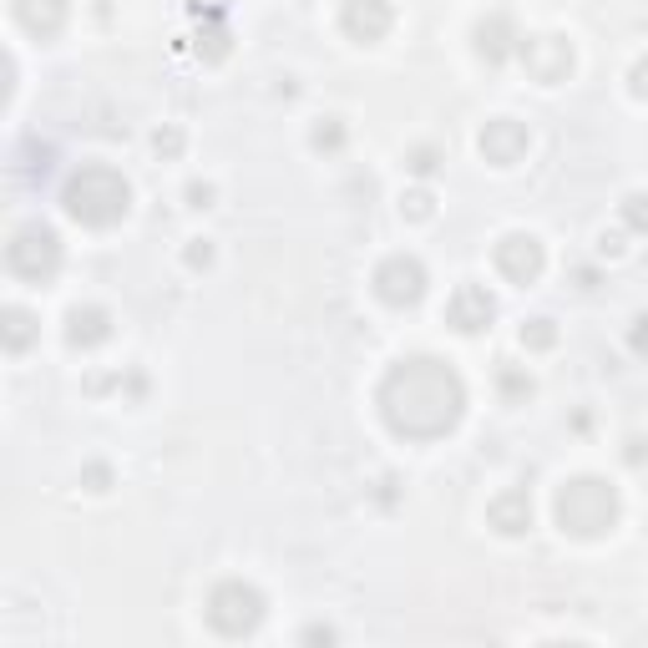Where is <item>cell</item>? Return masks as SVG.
I'll list each match as a JSON object with an SVG mask.
<instances>
[{
    "label": "cell",
    "mask_w": 648,
    "mask_h": 648,
    "mask_svg": "<svg viewBox=\"0 0 648 648\" xmlns=\"http://www.w3.org/2000/svg\"><path fill=\"white\" fill-rule=\"evenodd\" d=\"M375 405H380V421L390 426V436H400V441H441L466 416V385L446 360L411 355V360L385 370V380L375 390Z\"/></svg>",
    "instance_id": "6da1fadb"
},
{
    "label": "cell",
    "mask_w": 648,
    "mask_h": 648,
    "mask_svg": "<svg viewBox=\"0 0 648 648\" xmlns=\"http://www.w3.org/2000/svg\"><path fill=\"white\" fill-rule=\"evenodd\" d=\"M61 208L66 218H76L81 228H117L132 208V188L117 168L107 162H87V168H76L61 188Z\"/></svg>",
    "instance_id": "7a4b0ae2"
},
{
    "label": "cell",
    "mask_w": 648,
    "mask_h": 648,
    "mask_svg": "<svg viewBox=\"0 0 648 648\" xmlns=\"http://www.w3.org/2000/svg\"><path fill=\"white\" fill-rule=\"evenodd\" d=\"M618 486H608L603 476H573V481H562L557 486V497H552V517L567 537H608L618 527Z\"/></svg>",
    "instance_id": "3957f363"
},
{
    "label": "cell",
    "mask_w": 648,
    "mask_h": 648,
    "mask_svg": "<svg viewBox=\"0 0 648 648\" xmlns=\"http://www.w3.org/2000/svg\"><path fill=\"white\" fill-rule=\"evenodd\" d=\"M61 259H66V249H61V233H56L51 223L26 218V223L11 228L6 269H11L16 279H26V284H51V279L61 274Z\"/></svg>",
    "instance_id": "277c9868"
},
{
    "label": "cell",
    "mask_w": 648,
    "mask_h": 648,
    "mask_svg": "<svg viewBox=\"0 0 648 648\" xmlns=\"http://www.w3.org/2000/svg\"><path fill=\"white\" fill-rule=\"evenodd\" d=\"M264 613H269V598L254 583H243V578H223L208 593V623L223 638H249L264 623Z\"/></svg>",
    "instance_id": "5b68a950"
},
{
    "label": "cell",
    "mask_w": 648,
    "mask_h": 648,
    "mask_svg": "<svg viewBox=\"0 0 648 648\" xmlns=\"http://www.w3.org/2000/svg\"><path fill=\"white\" fill-rule=\"evenodd\" d=\"M426 264L416 259V254H390V259H380V269H375V294L390 304V309H411V304H421L426 299Z\"/></svg>",
    "instance_id": "8992f818"
},
{
    "label": "cell",
    "mask_w": 648,
    "mask_h": 648,
    "mask_svg": "<svg viewBox=\"0 0 648 648\" xmlns=\"http://www.w3.org/2000/svg\"><path fill=\"white\" fill-rule=\"evenodd\" d=\"M517 56H522V66H527V76L537 81V87H557V81H567V76H573V61H578L567 36H522Z\"/></svg>",
    "instance_id": "52a82bcc"
},
{
    "label": "cell",
    "mask_w": 648,
    "mask_h": 648,
    "mask_svg": "<svg viewBox=\"0 0 648 648\" xmlns=\"http://www.w3.org/2000/svg\"><path fill=\"white\" fill-rule=\"evenodd\" d=\"M542 269H547V254H542V243H537L532 233H507V238L497 243V274H502L507 284L527 289V284L542 279Z\"/></svg>",
    "instance_id": "ba28073f"
},
{
    "label": "cell",
    "mask_w": 648,
    "mask_h": 648,
    "mask_svg": "<svg viewBox=\"0 0 648 648\" xmlns=\"http://www.w3.org/2000/svg\"><path fill=\"white\" fill-rule=\"evenodd\" d=\"M481 157L492 162V168H517V162L527 157V147H532V132H527V122H517V117H492L481 127Z\"/></svg>",
    "instance_id": "9c48e42d"
},
{
    "label": "cell",
    "mask_w": 648,
    "mask_h": 648,
    "mask_svg": "<svg viewBox=\"0 0 648 648\" xmlns=\"http://www.w3.org/2000/svg\"><path fill=\"white\" fill-rule=\"evenodd\" d=\"M395 26V11H390V0H345V11H340V31L360 46H375L385 41Z\"/></svg>",
    "instance_id": "30bf717a"
},
{
    "label": "cell",
    "mask_w": 648,
    "mask_h": 648,
    "mask_svg": "<svg viewBox=\"0 0 648 648\" xmlns=\"http://www.w3.org/2000/svg\"><path fill=\"white\" fill-rule=\"evenodd\" d=\"M492 319H497V299L486 294L481 284H461L446 304V324L461 335H481V330H492Z\"/></svg>",
    "instance_id": "8fae6325"
},
{
    "label": "cell",
    "mask_w": 648,
    "mask_h": 648,
    "mask_svg": "<svg viewBox=\"0 0 648 648\" xmlns=\"http://www.w3.org/2000/svg\"><path fill=\"white\" fill-rule=\"evenodd\" d=\"M112 340V309H102V304H76L71 314H66V345L71 350H97V345H107Z\"/></svg>",
    "instance_id": "7c38bea8"
},
{
    "label": "cell",
    "mask_w": 648,
    "mask_h": 648,
    "mask_svg": "<svg viewBox=\"0 0 648 648\" xmlns=\"http://www.w3.org/2000/svg\"><path fill=\"white\" fill-rule=\"evenodd\" d=\"M517 46H522V36H517V26H512L507 11H492V16L476 26V56H481L486 66H502Z\"/></svg>",
    "instance_id": "4fadbf2b"
},
{
    "label": "cell",
    "mask_w": 648,
    "mask_h": 648,
    "mask_svg": "<svg viewBox=\"0 0 648 648\" xmlns=\"http://www.w3.org/2000/svg\"><path fill=\"white\" fill-rule=\"evenodd\" d=\"M66 16H71L66 0H16V21H21V31H31L36 41L61 36Z\"/></svg>",
    "instance_id": "5bb4252c"
},
{
    "label": "cell",
    "mask_w": 648,
    "mask_h": 648,
    "mask_svg": "<svg viewBox=\"0 0 648 648\" xmlns=\"http://www.w3.org/2000/svg\"><path fill=\"white\" fill-rule=\"evenodd\" d=\"M486 522H492L502 537H522L532 527V497L522 492V486H512V492L492 497V507H486Z\"/></svg>",
    "instance_id": "9a60e30c"
},
{
    "label": "cell",
    "mask_w": 648,
    "mask_h": 648,
    "mask_svg": "<svg viewBox=\"0 0 648 648\" xmlns=\"http://www.w3.org/2000/svg\"><path fill=\"white\" fill-rule=\"evenodd\" d=\"M36 335H41V324H36V314H31V309L11 304L6 314H0V345H6L11 355H26V350L36 345Z\"/></svg>",
    "instance_id": "2e32d148"
},
{
    "label": "cell",
    "mask_w": 648,
    "mask_h": 648,
    "mask_svg": "<svg viewBox=\"0 0 648 648\" xmlns=\"http://www.w3.org/2000/svg\"><path fill=\"white\" fill-rule=\"evenodd\" d=\"M497 385H502V395H507L512 405H522V400L532 395V375H527L522 365H502V370H497Z\"/></svg>",
    "instance_id": "e0dca14e"
},
{
    "label": "cell",
    "mask_w": 648,
    "mask_h": 648,
    "mask_svg": "<svg viewBox=\"0 0 648 648\" xmlns=\"http://www.w3.org/2000/svg\"><path fill=\"white\" fill-rule=\"evenodd\" d=\"M309 147H314V152H340V147H345V122H340V117H324V122L309 132Z\"/></svg>",
    "instance_id": "ac0fdd59"
},
{
    "label": "cell",
    "mask_w": 648,
    "mask_h": 648,
    "mask_svg": "<svg viewBox=\"0 0 648 648\" xmlns=\"http://www.w3.org/2000/svg\"><path fill=\"white\" fill-rule=\"evenodd\" d=\"M522 345L527 350H552L557 345V324L552 319H527L522 324Z\"/></svg>",
    "instance_id": "d6986e66"
},
{
    "label": "cell",
    "mask_w": 648,
    "mask_h": 648,
    "mask_svg": "<svg viewBox=\"0 0 648 648\" xmlns=\"http://www.w3.org/2000/svg\"><path fill=\"white\" fill-rule=\"evenodd\" d=\"M400 213L416 218V223H426V218L436 213V193H431V188H411V193L400 198Z\"/></svg>",
    "instance_id": "ffe728a7"
},
{
    "label": "cell",
    "mask_w": 648,
    "mask_h": 648,
    "mask_svg": "<svg viewBox=\"0 0 648 648\" xmlns=\"http://www.w3.org/2000/svg\"><path fill=\"white\" fill-rule=\"evenodd\" d=\"M623 223L633 233H648V193H628L623 198Z\"/></svg>",
    "instance_id": "44dd1931"
},
{
    "label": "cell",
    "mask_w": 648,
    "mask_h": 648,
    "mask_svg": "<svg viewBox=\"0 0 648 648\" xmlns=\"http://www.w3.org/2000/svg\"><path fill=\"white\" fill-rule=\"evenodd\" d=\"M405 168H411L416 178H436L441 173V152L436 147H416L411 157H405Z\"/></svg>",
    "instance_id": "7402d4cb"
},
{
    "label": "cell",
    "mask_w": 648,
    "mask_h": 648,
    "mask_svg": "<svg viewBox=\"0 0 648 648\" xmlns=\"http://www.w3.org/2000/svg\"><path fill=\"white\" fill-rule=\"evenodd\" d=\"M183 142H188L183 127H157V132H152V152H157V157H178Z\"/></svg>",
    "instance_id": "603a6c76"
},
{
    "label": "cell",
    "mask_w": 648,
    "mask_h": 648,
    "mask_svg": "<svg viewBox=\"0 0 648 648\" xmlns=\"http://www.w3.org/2000/svg\"><path fill=\"white\" fill-rule=\"evenodd\" d=\"M21 157H36V142H26V147H21ZM46 168H51V147L41 152V162H16V173H21V178H36V173L46 178Z\"/></svg>",
    "instance_id": "cb8c5ba5"
},
{
    "label": "cell",
    "mask_w": 648,
    "mask_h": 648,
    "mask_svg": "<svg viewBox=\"0 0 648 648\" xmlns=\"http://www.w3.org/2000/svg\"><path fill=\"white\" fill-rule=\"evenodd\" d=\"M183 264H188V269H213V243H208V238H193L188 254H183Z\"/></svg>",
    "instance_id": "d4e9b609"
},
{
    "label": "cell",
    "mask_w": 648,
    "mask_h": 648,
    "mask_svg": "<svg viewBox=\"0 0 648 648\" xmlns=\"http://www.w3.org/2000/svg\"><path fill=\"white\" fill-rule=\"evenodd\" d=\"M628 350H633L638 360H648V314H638V319L628 324Z\"/></svg>",
    "instance_id": "484cf974"
},
{
    "label": "cell",
    "mask_w": 648,
    "mask_h": 648,
    "mask_svg": "<svg viewBox=\"0 0 648 648\" xmlns=\"http://www.w3.org/2000/svg\"><path fill=\"white\" fill-rule=\"evenodd\" d=\"M628 92H633L638 102H648V56L633 61V71H628Z\"/></svg>",
    "instance_id": "4316f807"
},
{
    "label": "cell",
    "mask_w": 648,
    "mask_h": 648,
    "mask_svg": "<svg viewBox=\"0 0 648 648\" xmlns=\"http://www.w3.org/2000/svg\"><path fill=\"white\" fill-rule=\"evenodd\" d=\"M81 481H87L92 486V492H107V486H112V471L97 461V466H87V471H81Z\"/></svg>",
    "instance_id": "83f0119b"
},
{
    "label": "cell",
    "mask_w": 648,
    "mask_h": 648,
    "mask_svg": "<svg viewBox=\"0 0 648 648\" xmlns=\"http://www.w3.org/2000/svg\"><path fill=\"white\" fill-rule=\"evenodd\" d=\"M188 208H213V183H188Z\"/></svg>",
    "instance_id": "f1b7e54d"
},
{
    "label": "cell",
    "mask_w": 648,
    "mask_h": 648,
    "mask_svg": "<svg viewBox=\"0 0 648 648\" xmlns=\"http://www.w3.org/2000/svg\"><path fill=\"white\" fill-rule=\"evenodd\" d=\"M299 643H335V628H330V623H309V628L299 633Z\"/></svg>",
    "instance_id": "f546056e"
},
{
    "label": "cell",
    "mask_w": 648,
    "mask_h": 648,
    "mask_svg": "<svg viewBox=\"0 0 648 648\" xmlns=\"http://www.w3.org/2000/svg\"><path fill=\"white\" fill-rule=\"evenodd\" d=\"M623 456H628V466H643V461H648V441H643V436H633Z\"/></svg>",
    "instance_id": "4dcf8cb0"
},
{
    "label": "cell",
    "mask_w": 648,
    "mask_h": 648,
    "mask_svg": "<svg viewBox=\"0 0 648 648\" xmlns=\"http://www.w3.org/2000/svg\"><path fill=\"white\" fill-rule=\"evenodd\" d=\"M603 254H623V238L618 233H603Z\"/></svg>",
    "instance_id": "1f68e13d"
}]
</instances>
